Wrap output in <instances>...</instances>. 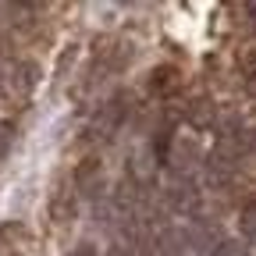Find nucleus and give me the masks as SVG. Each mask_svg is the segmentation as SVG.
Segmentation results:
<instances>
[{"instance_id": "obj_1", "label": "nucleus", "mask_w": 256, "mask_h": 256, "mask_svg": "<svg viewBox=\"0 0 256 256\" xmlns=\"http://www.w3.org/2000/svg\"><path fill=\"white\" fill-rule=\"evenodd\" d=\"M168 200H171V206H174V210H182V214H192V210L200 206V188L192 185L188 178H182V182H174V185H171Z\"/></svg>"}, {"instance_id": "obj_2", "label": "nucleus", "mask_w": 256, "mask_h": 256, "mask_svg": "<svg viewBox=\"0 0 256 256\" xmlns=\"http://www.w3.org/2000/svg\"><path fill=\"white\" fill-rule=\"evenodd\" d=\"M124 114H128V100L114 96V100L104 107V114H100V128H104V136H114V128L124 121Z\"/></svg>"}, {"instance_id": "obj_3", "label": "nucleus", "mask_w": 256, "mask_h": 256, "mask_svg": "<svg viewBox=\"0 0 256 256\" xmlns=\"http://www.w3.org/2000/svg\"><path fill=\"white\" fill-rule=\"evenodd\" d=\"M238 232H242V242L246 246H256V200H249L238 214Z\"/></svg>"}, {"instance_id": "obj_4", "label": "nucleus", "mask_w": 256, "mask_h": 256, "mask_svg": "<svg viewBox=\"0 0 256 256\" xmlns=\"http://www.w3.org/2000/svg\"><path fill=\"white\" fill-rule=\"evenodd\" d=\"M214 256H252V252H249V246L242 238H220L214 246Z\"/></svg>"}, {"instance_id": "obj_5", "label": "nucleus", "mask_w": 256, "mask_h": 256, "mask_svg": "<svg viewBox=\"0 0 256 256\" xmlns=\"http://www.w3.org/2000/svg\"><path fill=\"white\" fill-rule=\"evenodd\" d=\"M246 11H249V14H252V32H256V4H249V8H246Z\"/></svg>"}, {"instance_id": "obj_6", "label": "nucleus", "mask_w": 256, "mask_h": 256, "mask_svg": "<svg viewBox=\"0 0 256 256\" xmlns=\"http://www.w3.org/2000/svg\"><path fill=\"white\" fill-rule=\"evenodd\" d=\"M249 92H252V96H256V75H252V78H249Z\"/></svg>"}, {"instance_id": "obj_7", "label": "nucleus", "mask_w": 256, "mask_h": 256, "mask_svg": "<svg viewBox=\"0 0 256 256\" xmlns=\"http://www.w3.org/2000/svg\"><path fill=\"white\" fill-rule=\"evenodd\" d=\"M200 256H203V252H200Z\"/></svg>"}]
</instances>
